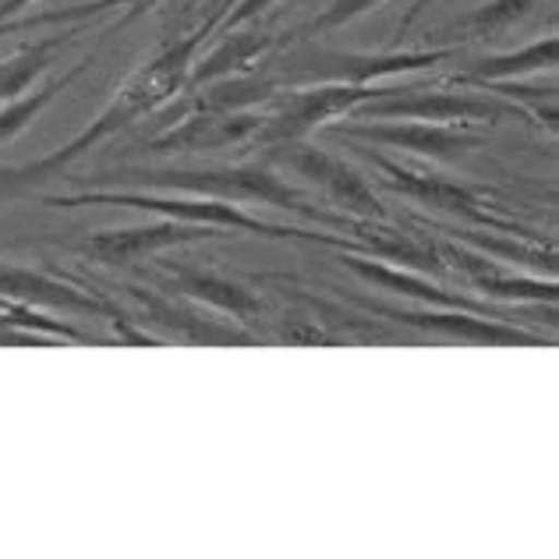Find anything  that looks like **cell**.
<instances>
[{
  "label": "cell",
  "instance_id": "7",
  "mask_svg": "<svg viewBox=\"0 0 559 559\" xmlns=\"http://www.w3.org/2000/svg\"><path fill=\"white\" fill-rule=\"evenodd\" d=\"M28 4H33V0H0V22H8L11 14H19Z\"/></svg>",
  "mask_w": 559,
  "mask_h": 559
},
{
  "label": "cell",
  "instance_id": "3",
  "mask_svg": "<svg viewBox=\"0 0 559 559\" xmlns=\"http://www.w3.org/2000/svg\"><path fill=\"white\" fill-rule=\"evenodd\" d=\"M556 57V39L546 43H535L513 57H496V61L481 64V75H510V71H524V68H542V64H552Z\"/></svg>",
  "mask_w": 559,
  "mask_h": 559
},
{
  "label": "cell",
  "instance_id": "8",
  "mask_svg": "<svg viewBox=\"0 0 559 559\" xmlns=\"http://www.w3.org/2000/svg\"><path fill=\"white\" fill-rule=\"evenodd\" d=\"M425 4H429V0H418V4H415V11H411V19H415V14H418V11H421Z\"/></svg>",
  "mask_w": 559,
  "mask_h": 559
},
{
  "label": "cell",
  "instance_id": "1",
  "mask_svg": "<svg viewBox=\"0 0 559 559\" xmlns=\"http://www.w3.org/2000/svg\"><path fill=\"white\" fill-rule=\"evenodd\" d=\"M57 47H61V39L53 36L47 43H36V47L14 53L11 61H0V99H19L36 82L39 71L50 68V57Z\"/></svg>",
  "mask_w": 559,
  "mask_h": 559
},
{
  "label": "cell",
  "instance_id": "5",
  "mask_svg": "<svg viewBox=\"0 0 559 559\" xmlns=\"http://www.w3.org/2000/svg\"><path fill=\"white\" fill-rule=\"evenodd\" d=\"M121 4H150V0H96V4H85V8H64V11L36 14V19H22V22H14V28H28V25H53V22H75V19H93V14H103V11L121 8Z\"/></svg>",
  "mask_w": 559,
  "mask_h": 559
},
{
  "label": "cell",
  "instance_id": "4",
  "mask_svg": "<svg viewBox=\"0 0 559 559\" xmlns=\"http://www.w3.org/2000/svg\"><path fill=\"white\" fill-rule=\"evenodd\" d=\"M532 4H538V0H496V4L481 8L475 19H471V25H475L478 33H499V28L518 22Z\"/></svg>",
  "mask_w": 559,
  "mask_h": 559
},
{
  "label": "cell",
  "instance_id": "6",
  "mask_svg": "<svg viewBox=\"0 0 559 559\" xmlns=\"http://www.w3.org/2000/svg\"><path fill=\"white\" fill-rule=\"evenodd\" d=\"M372 4H379V0H336V4L322 14V22L319 25H341V22H347V19H355V14H361V11H369Z\"/></svg>",
  "mask_w": 559,
  "mask_h": 559
},
{
  "label": "cell",
  "instance_id": "2",
  "mask_svg": "<svg viewBox=\"0 0 559 559\" xmlns=\"http://www.w3.org/2000/svg\"><path fill=\"white\" fill-rule=\"evenodd\" d=\"M75 75H79V71H71L68 79H61V85H68ZM61 85H47V90L36 93V96H28V99H22V103H11V107H8L4 114H0V139H11L14 131L25 128L28 121H33V117L50 103V96H53L57 90H61Z\"/></svg>",
  "mask_w": 559,
  "mask_h": 559
}]
</instances>
